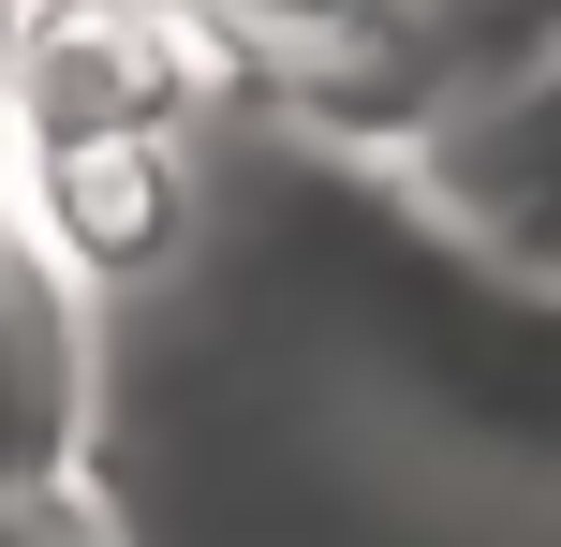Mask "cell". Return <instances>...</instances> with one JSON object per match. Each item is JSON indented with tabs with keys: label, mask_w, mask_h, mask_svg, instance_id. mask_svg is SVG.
Segmentation results:
<instances>
[{
	"label": "cell",
	"mask_w": 561,
	"mask_h": 547,
	"mask_svg": "<svg viewBox=\"0 0 561 547\" xmlns=\"http://www.w3.org/2000/svg\"><path fill=\"white\" fill-rule=\"evenodd\" d=\"M399 178H414L428 223H458L503 282L561 296V59H547L533 89H503V104L414 134V148H399Z\"/></svg>",
	"instance_id": "cell-1"
},
{
	"label": "cell",
	"mask_w": 561,
	"mask_h": 547,
	"mask_svg": "<svg viewBox=\"0 0 561 547\" xmlns=\"http://www.w3.org/2000/svg\"><path fill=\"white\" fill-rule=\"evenodd\" d=\"M89 489V296L0 237V503Z\"/></svg>",
	"instance_id": "cell-2"
},
{
	"label": "cell",
	"mask_w": 561,
	"mask_h": 547,
	"mask_svg": "<svg viewBox=\"0 0 561 547\" xmlns=\"http://www.w3.org/2000/svg\"><path fill=\"white\" fill-rule=\"evenodd\" d=\"M0 547H118V518L89 489H45V503H0Z\"/></svg>",
	"instance_id": "cell-3"
}]
</instances>
